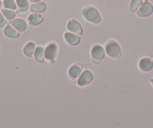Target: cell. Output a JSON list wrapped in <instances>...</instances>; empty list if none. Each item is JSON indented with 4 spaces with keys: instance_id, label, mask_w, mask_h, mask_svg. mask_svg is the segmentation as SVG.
I'll return each instance as SVG.
<instances>
[{
    "instance_id": "cell-1",
    "label": "cell",
    "mask_w": 153,
    "mask_h": 128,
    "mask_svg": "<svg viewBox=\"0 0 153 128\" xmlns=\"http://www.w3.org/2000/svg\"><path fill=\"white\" fill-rule=\"evenodd\" d=\"M106 52L107 54L110 57H118L121 54L120 47L117 42L110 41L106 45Z\"/></svg>"
},
{
    "instance_id": "cell-2",
    "label": "cell",
    "mask_w": 153,
    "mask_h": 128,
    "mask_svg": "<svg viewBox=\"0 0 153 128\" xmlns=\"http://www.w3.org/2000/svg\"><path fill=\"white\" fill-rule=\"evenodd\" d=\"M83 15L86 20L93 22V23H98L101 20V17H100L98 11L92 7L86 8L84 10V12H83Z\"/></svg>"
},
{
    "instance_id": "cell-3",
    "label": "cell",
    "mask_w": 153,
    "mask_h": 128,
    "mask_svg": "<svg viewBox=\"0 0 153 128\" xmlns=\"http://www.w3.org/2000/svg\"><path fill=\"white\" fill-rule=\"evenodd\" d=\"M93 79V75L89 70H85L80 75L78 80H77V84L80 86H84V85H88L92 82Z\"/></svg>"
},
{
    "instance_id": "cell-4",
    "label": "cell",
    "mask_w": 153,
    "mask_h": 128,
    "mask_svg": "<svg viewBox=\"0 0 153 128\" xmlns=\"http://www.w3.org/2000/svg\"><path fill=\"white\" fill-rule=\"evenodd\" d=\"M57 45L51 43L46 47L45 50V58L48 60H53L56 55Z\"/></svg>"
},
{
    "instance_id": "cell-5",
    "label": "cell",
    "mask_w": 153,
    "mask_h": 128,
    "mask_svg": "<svg viewBox=\"0 0 153 128\" xmlns=\"http://www.w3.org/2000/svg\"><path fill=\"white\" fill-rule=\"evenodd\" d=\"M67 28L70 32H74V33L76 34V35H81L83 33V30H82V27L80 26V23L76 20H71L68 22L67 25Z\"/></svg>"
},
{
    "instance_id": "cell-6",
    "label": "cell",
    "mask_w": 153,
    "mask_h": 128,
    "mask_svg": "<svg viewBox=\"0 0 153 128\" xmlns=\"http://www.w3.org/2000/svg\"><path fill=\"white\" fill-rule=\"evenodd\" d=\"M153 11V7L149 2H145L142 5V6L138 10L137 14L140 17H147L150 15Z\"/></svg>"
},
{
    "instance_id": "cell-7",
    "label": "cell",
    "mask_w": 153,
    "mask_h": 128,
    "mask_svg": "<svg viewBox=\"0 0 153 128\" xmlns=\"http://www.w3.org/2000/svg\"><path fill=\"white\" fill-rule=\"evenodd\" d=\"M91 54H92V58L100 61L104 57V50L102 47L100 45H95L92 47Z\"/></svg>"
},
{
    "instance_id": "cell-8",
    "label": "cell",
    "mask_w": 153,
    "mask_h": 128,
    "mask_svg": "<svg viewBox=\"0 0 153 128\" xmlns=\"http://www.w3.org/2000/svg\"><path fill=\"white\" fill-rule=\"evenodd\" d=\"M65 38L69 44L74 45V46L78 44L80 41V38L78 35H76V34L71 33V32H67L65 34Z\"/></svg>"
},
{
    "instance_id": "cell-9",
    "label": "cell",
    "mask_w": 153,
    "mask_h": 128,
    "mask_svg": "<svg viewBox=\"0 0 153 128\" xmlns=\"http://www.w3.org/2000/svg\"><path fill=\"white\" fill-rule=\"evenodd\" d=\"M11 26L18 32H24L26 28V23L22 19H15L10 22Z\"/></svg>"
},
{
    "instance_id": "cell-10",
    "label": "cell",
    "mask_w": 153,
    "mask_h": 128,
    "mask_svg": "<svg viewBox=\"0 0 153 128\" xmlns=\"http://www.w3.org/2000/svg\"><path fill=\"white\" fill-rule=\"evenodd\" d=\"M140 68L143 71H149L152 69L153 63L151 59L148 58H144L140 60L139 63Z\"/></svg>"
},
{
    "instance_id": "cell-11",
    "label": "cell",
    "mask_w": 153,
    "mask_h": 128,
    "mask_svg": "<svg viewBox=\"0 0 153 128\" xmlns=\"http://www.w3.org/2000/svg\"><path fill=\"white\" fill-rule=\"evenodd\" d=\"M43 16L39 14H32L28 17V20L32 26H36V25L39 24L43 21Z\"/></svg>"
},
{
    "instance_id": "cell-12",
    "label": "cell",
    "mask_w": 153,
    "mask_h": 128,
    "mask_svg": "<svg viewBox=\"0 0 153 128\" xmlns=\"http://www.w3.org/2000/svg\"><path fill=\"white\" fill-rule=\"evenodd\" d=\"M46 4L45 2H38V3L33 4L30 7V10L32 12L34 13H42L46 10Z\"/></svg>"
},
{
    "instance_id": "cell-13",
    "label": "cell",
    "mask_w": 153,
    "mask_h": 128,
    "mask_svg": "<svg viewBox=\"0 0 153 128\" xmlns=\"http://www.w3.org/2000/svg\"><path fill=\"white\" fill-rule=\"evenodd\" d=\"M4 33L8 38H17L19 36V32L16 30L14 27H11L10 26H7L4 29Z\"/></svg>"
},
{
    "instance_id": "cell-14",
    "label": "cell",
    "mask_w": 153,
    "mask_h": 128,
    "mask_svg": "<svg viewBox=\"0 0 153 128\" xmlns=\"http://www.w3.org/2000/svg\"><path fill=\"white\" fill-rule=\"evenodd\" d=\"M35 58L38 62L42 63L45 61V50L42 47H38L35 50V53H34Z\"/></svg>"
},
{
    "instance_id": "cell-15",
    "label": "cell",
    "mask_w": 153,
    "mask_h": 128,
    "mask_svg": "<svg viewBox=\"0 0 153 128\" xmlns=\"http://www.w3.org/2000/svg\"><path fill=\"white\" fill-rule=\"evenodd\" d=\"M69 76L73 79H76L81 74V68L77 65H74L69 69Z\"/></svg>"
},
{
    "instance_id": "cell-16",
    "label": "cell",
    "mask_w": 153,
    "mask_h": 128,
    "mask_svg": "<svg viewBox=\"0 0 153 128\" xmlns=\"http://www.w3.org/2000/svg\"><path fill=\"white\" fill-rule=\"evenodd\" d=\"M35 44L32 42H29L25 46L24 49H23V53H24V54L26 56L31 57L32 55V54L34 53V52H35Z\"/></svg>"
},
{
    "instance_id": "cell-17",
    "label": "cell",
    "mask_w": 153,
    "mask_h": 128,
    "mask_svg": "<svg viewBox=\"0 0 153 128\" xmlns=\"http://www.w3.org/2000/svg\"><path fill=\"white\" fill-rule=\"evenodd\" d=\"M3 5L5 8H8V9L15 10L17 8V5L14 0H4Z\"/></svg>"
},
{
    "instance_id": "cell-18",
    "label": "cell",
    "mask_w": 153,
    "mask_h": 128,
    "mask_svg": "<svg viewBox=\"0 0 153 128\" xmlns=\"http://www.w3.org/2000/svg\"><path fill=\"white\" fill-rule=\"evenodd\" d=\"M17 5L20 11H26L29 6L28 0H17Z\"/></svg>"
},
{
    "instance_id": "cell-19",
    "label": "cell",
    "mask_w": 153,
    "mask_h": 128,
    "mask_svg": "<svg viewBox=\"0 0 153 128\" xmlns=\"http://www.w3.org/2000/svg\"><path fill=\"white\" fill-rule=\"evenodd\" d=\"M142 5V1L141 0H132L130 5V10L131 11H137L140 5Z\"/></svg>"
},
{
    "instance_id": "cell-20",
    "label": "cell",
    "mask_w": 153,
    "mask_h": 128,
    "mask_svg": "<svg viewBox=\"0 0 153 128\" xmlns=\"http://www.w3.org/2000/svg\"><path fill=\"white\" fill-rule=\"evenodd\" d=\"M2 14H3V16H5V17L7 19V20H12V19H14V17H15L16 14L15 12L13 11L3 9L2 10Z\"/></svg>"
},
{
    "instance_id": "cell-21",
    "label": "cell",
    "mask_w": 153,
    "mask_h": 128,
    "mask_svg": "<svg viewBox=\"0 0 153 128\" xmlns=\"http://www.w3.org/2000/svg\"><path fill=\"white\" fill-rule=\"evenodd\" d=\"M4 23H5V20H4L3 15L0 13V26H2Z\"/></svg>"
},
{
    "instance_id": "cell-22",
    "label": "cell",
    "mask_w": 153,
    "mask_h": 128,
    "mask_svg": "<svg viewBox=\"0 0 153 128\" xmlns=\"http://www.w3.org/2000/svg\"><path fill=\"white\" fill-rule=\"evenodd\" d=\"M29 1H31V2H39V1H41V0H29Z\"/></svg>"
},
{
    "instance_id": "cell-23",
    "label": "cell",
    "mask_w": 153,
    "mask_h": 128,
    "mask_svg": "<svg viewBox=\"0 0 153 128\" xmlns=\"http://www.w3.org/2000/svg\"><path fill=\"white\" fill-rule=\"evenodd\" d=\"M1 5H2V2H1V1H0V7H1Z\"/></svg>"
},
{
    "instance_id": "cell-24",
    "label": "cell",
    "mask_w": 153,
    "mask_h": 128,
    "mask_svg": "<svg viewBox=\"0 0 153 128\" xmlns=\"http://www.w3.org/2000/svg\"><path fill=\"white\" fill-rule=\"evenodd\" d=\"M152 83H153V80H152Z\"/></svg>"
}]
</instances>
